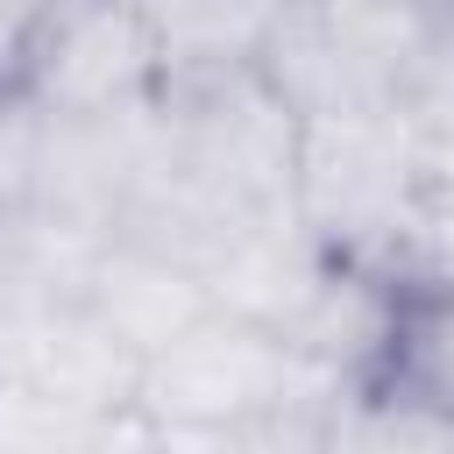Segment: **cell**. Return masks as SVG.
<instances>
[{
	"label": "cell",
	"mask_w": 454,
	"mask_h": 454,
	"mask_svg": "<svg viewBox=\"0 0 454 454\" xmlns=\"http://www.w3.org/2000/svg\"><path fill=\"white\" fill-rule=\"evenodd\" d=\"M135 7L156 28L163 85L255 64L262 43H270V28H277V0H135Z\"/></svg>",
	"instance_id": "obj_8"
},
{
	"label": "cell",
	"mask_w": 454,
	"mask_h": 454,
	"mask_svg": "<svg viewBox=\"0 0 454 454\" xmlns=\"http://www.w3.org/2000/svg\"><path fill=\"white\" fill-rule=\"evenodd\" d=\"M163 92V50L135 0H57L28 99L43 114H114Z\"/></svg>",
	"instance_id": "obj_4"
},
{
	"label": "cell",
	"mask_w": 454,
	"mask_h": 454,
	"mask_svg": "<svg viewBox=\"0 0 454 454\" xmlns=\"http://www.w3.org/2000/svg\"><path fill=\"white\" fill-rule=\"evenodd\" d=\"M57 0H0V99H28Z\"/></svg>",
	"instance_id": "obj_13"
},
{
	"label": "cell",
	"mask_w": 454,
	"mask_h": 454,
	"mask_svg": "<svg viewBox=\"0 0 454 454\" xmlns=\"http://www.w3.org/2000/svg\"><path fill=\"white\" fill-rule=\"evenodd\" d=\"M333 390H340V376L312 369L291 340L213 305L192 333H177L170 348H156L142 362L135 419H149L156 433H184V426H234V419H262V411L326 404Z\"/></svg>",
	"instance_id": "obj_3"
},
{
	"label": "cell",
	"mask_w": 454,
	"mask_h": 454,
	"mask_svg": "<svg viewBox=\"0 0 454 454\" xmlns=\"http://www.w3.org/2000/svg\"><path fill=\"white\" fill-rule=\"evenodd\" d=\"M419 199H426V142L397 99L305 114L291 213L333 255L390 270Z\"/></svg>",
	"instance_id": "obj_1"
},
{
	"label": "cell",
	"mask_w": 454,
	"mask_h": 454,
	"mask_svg": "<svg viewBox=\"0 0 454 454\" xmlns=\"http://www.w3.org/2000/svg\"><path fill=\"white\" fill-rule=\"evenodd\" d=\"M92 454H163V440H156V426H149V419L121 411V419L99 433V447H92Z\"/></svg>",
	"instance_id": "obj_15"
},
{
	"label": "cell",
	"mask_w": 454,
	"mask_h": 454,
	"mask_svg": "<svg viewBox=\"0 0 454 454\" xmlns=\"http://www.w3.org/2000/svg\"><path fill=\"white\" fill-rule=\"evenodd\" d=\"M114 419L28 383H0V454H92Z\"/></svg>",
	"instance_id": "obj_9"
},
{
	"label": "cell",
	"mask_w": 454,
	"mask_h": 454,
	"mask_svg": "<svg viewBox=\"0 0 454 454\" xmlns=\"http://www.w3.org/2000/svg\"><path fill=\"white\" fill-rule=\"evenodd\" d=\"M362 383L454 426V284L447 277H411V270L390 277L383 340Z\"/></svg>",
	"instance_id": "obj_7"
},
{
	"label": "cell",
	"mask_w": 454,
	"mask_h": 454,
	"mask_svg": "<svg viewBox=\"0 0 454 454\" xmlns=\"http://www.w3.org/2000/svg\"><path fill=\"white\" fill-rule=\"evenodd\" d=\"M135 376H142V362L106 333V319L85 298L0 291V383H28V390L121 419V411H135Z\"/></svg>",
	"instance_id": "obj_5"
},
{
	"label": "cell",
	"mask_w": 454,
	"mask_h": 454,
	"mask_svg": "<svg viewBox=\"0 0 454 454\" xmlns=\"http://www.w3.org/2000/svg\"><path fill=\"white\" fill-rule=\"evenodd\" d=\"M35 142H43V106L35 99H0V213H14L28 199Z\"/></svg>",
	"instance_id": "obj_14"
},
{
	"label": "cell",
	"mask_w": 454,
	"mask_h": 454,
	"mask_svg": "<svg viewBox=\"0 0 454 454\" xmlns=\"http://www.w3.org/2000/svg\"><path fill=\"white\" fill-rule=\"evenodd\" d=\"M419 128V142H454V14L440 21V35L426 43L419 71L404 78V99H397Z\"/></svg>",
	"instance_id": "obj_11"
},
{
	"label": "cell",
	"mask_w": 454,
	"mask_h": 454,
	"mask_svg": "<svg viewBox=\"0 0 454 454\" xmlns=\"http://www.w3.org/2000/svg\"><path fill=\"white\" fill-rule=\"evenodd\" d=\"M397 270H411V277H447V284H454V184H426V199H419V213H411V227H404V241H397L390 277H397Z\"/></svg>",
	"instance_id": "obj_12"
},
{
	"label": "cell",
	"mask_w": 454,
	"mask_h": 454,
	"mask_svg": "<svg viewBox=\"0 0 454 454\" xmlns=\"http://www.w3.org/2000/svg\"><path fill=\"white\" fill-rule=\"evenodd\" d=\"M326 404L262 411V419H234V426H184V433H156V440H163V454H319Z\"/></svg>",
	"instance_id": "obj_10"
},
{
	"label": "cell",
	"mask_w": 454,
	"mask_h": 454,
	"mask_svg": "<svg viewBox=\"0 0 454 454\" xmlns=\"http://www.w3.org/2000/svg\"><path fill=\"white\" fill-rule=\"evenodd\" d=\"M85 305L106 319V333H114L135 362H149L156 348H170L177 333H192V326L213 312V284H206L192 262L156 255V248L114 234L106 255H99V270H92V284H85Z\"/></svg>",
	"instance_id": "obj_6"
},
{
	"label": "cell",
	"mask_w": 454,
	"mask_h": 454,
	"mask_svg": "<svg viewBox=\"0 0 454 454\" xmlns=\"http://www.w3.org/2000/svg\"><path fill=\"white\" fill-rule=\"evenodd\" d=\"M163 121H170V170L192 177L206 199H220L241 220L291 213L305 114L262 78V64L163 85Z\"/></svg>",
	"instance_id": "obj_2"
}]
</instances>
